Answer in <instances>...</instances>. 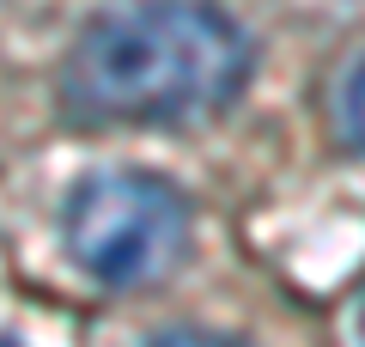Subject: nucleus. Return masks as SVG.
I'll return each instance as SVG.
<instances>
[{
	"instance_id": "nucleus-1",
	"label": "nucleus",
	"mask_w": 365,
	"mask_h": 347,
	"mask_svg": "<svg viewBox=\"0 0 365 347\" xmlns=\"http://www.w3.org/2000/svg\"><path fill=\"white\" fill-rule=\"evenodd\" d=\"M244 25L213 0H116L61 61V110L86 129H189L244 98Z\"/></svg>"
},
{
	"instance_id": "nucleus-2",
	"label": "nucleus",
	"mask_w": 365,
	"mask_h": 347,
	"mask_svg": "<svg viewBox=\"0 0 365 347\" xmlns=\"http://www.w3.org/2000/svg\"><path fill=\"white\" fill-rule=\"evenodd\" d=\"M61 244L98 286H153L189 250V201L158 171H91L61 207Z\"/></svg>"
},
{
	"instance_id": "nucleus-3",
	"label": "nucleus",
	"mask_w": 365,
	"mask_h": 347,
	"mask_svg": "<svg viewBox=\"0 0 365 347\" xmlns=\"http://www.w3.org/2000/svg\"><path fill=\"white\" fill-rule=\"evenodd\" d=\"M329 134H335L341 153H359L365 129H359V55H347V67L335 74V91H329Z\"/></svg>"
},
{
	"instance_id": "nucleus-4",
	"label": "nucleus",
	"mask_w": 365,
	"mask_h": 347,
	"mask_svg": "<svg viewBox=\"0 0 365 347\" xmlns=\"http://www.w3.org/2000/svg\"><path fill=\"white\" fill-rule=\"evenodd\" d=\"M153 347H250V341H237V335H213V329H170V335H158Z\"/></svg>"
},
{
	"instance_id": "nucleus-5",
	"label": "nucleus",
	"mask_w": 365,
	"mask_h": 347,
	"mask_svg": "<svg viewBox=\"0 0 365 347\" xmlns=\"http://www.w3.org/2000/svg\"><path fill=\"white\" fill-rule=\"evenodd\" d=\"M0 347H19V341H13V335H0Z\"/></svg>"
}]
</instances>
